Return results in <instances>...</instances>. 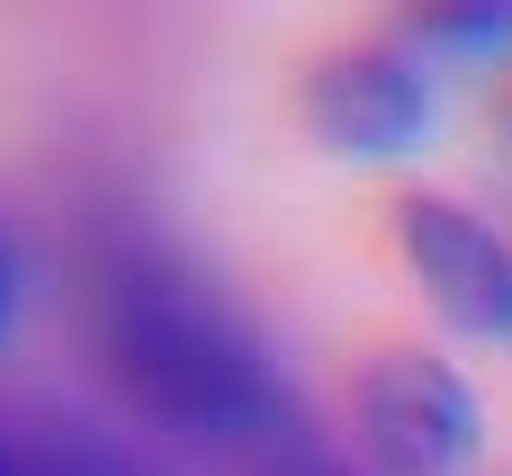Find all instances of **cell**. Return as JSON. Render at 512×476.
Instances as JSON below:
<instances>
[{"label":"cell","instance_id":"1","mask_svg":"<svg viewBox=\"0 0 512 476\" xmlns=\"http://www.w3.org/2000/svg\"><path fill=\"white\" fill-rule=\"evenodd\" d=\"M81 324H90L99 369L171 441L234 459V476L306 432V414H297L288 378L270 369V351L252 342V324L162 243H135V234L99 243L81 270Z\"/></svg>","mask_w":512,"mask_h":476},{"label":"cell","instance_id":"2","mask_svg":"<svg viewBox=\"0 0 512 476\" xmlns=\"http://www.w3.org/2000/svg\"><path fill=\"white\" fill-rule=\"evenodd\" d=\"M351 414H360V450L387 476H459L477 459V396L432 351L369 360L351 387Z\"/></svg>","mask_w":512,"mask_h":476},{"label":"cell","instance_id":"3","mask_svg":"<svg viewBox=\"0 0 512 476\" xmlns=\"http://www.w3.org/2000/svg\"><path fill=\"white\" fill-rule=\"evenodd\" d=\"M396 234H405V270L423 279V297L477 333V342H504L512 333V243L468 216L459 198H405L396 207Z\"/></svg>","mask_w":512,"mask_h":476},{"label":"cell","instance_id":"4","mask_svg":"<svg viewBox=\"0 0 512 476\" xmlns=\"http://www.w3.org/2000/svg\"><path fill=\"white\" fill-rule=\"evenodd\" d=\"M306 117L333 153H405L432 126V90L414 72V54L396 45H342L315 81H306Z\"/></svg>","mask_w":512,"mask_h":476},{"label":"cell","instance_id":"5","mask_svg":"<svg viewBox=\"0 0 512 476\" xmlns=\"http://www.w3.org/2000/svg\"><path fill=\"white\" fill-rule=\"evenodd\" d=\"M18 476H153V468L81 423H36V432H18Z\"/></svg>","mask_w":512,"mask_h":476},{"label":"cell","instance_id":"6","mask_svg":"<svg viewBox=\"0 0 512 476\" xmlns=\"http://www.w3.org/2000/svg\"><path fill=\"white\" fill-rule=\"evenodd\" d=\"M414 27L450 36V45H512V9H423Z\"/></svg>","mask_w":512,"mask_h":476},{"label":"cell","instance_id":"7","mask_svg":"<svg viewBox=\"0 0 512 476\" xmlns=\"http://www.w3.org/2000/svg\"><path fill=\"white\" fill-rule=\"evenodd\" d=\"M243 476H360V468H342V459H333L315 432H297V441H279L270 459H252Z\"/></svg>","mask_w":512,"mask_h":476},{"label":"cell","instance_id":"8","mask_svg":"<svg viewBox=\"0 0 512 476\" xmlns=\"http://www.w3.org/2000/svg\"><path fill=\"white\" fill-rule=\"evenodd\" d=\"M9 306H18V261H9V234H0V333H9Z\"/></svg>","mask_w":512,"mask_h":476},{"label":"cell","instance_id":"9","mask_svg":"<svg viewBox=\"0 0 512 476\" xmlns=\"http://www.w3.org/2000/svg\"><path fill=\"white\" fill-rule=\"evenodd\" d=\"M0 476H18V441L9 432H0Z\"/></svg>","mask_w":512,"mask_h":476}]
</instances>
